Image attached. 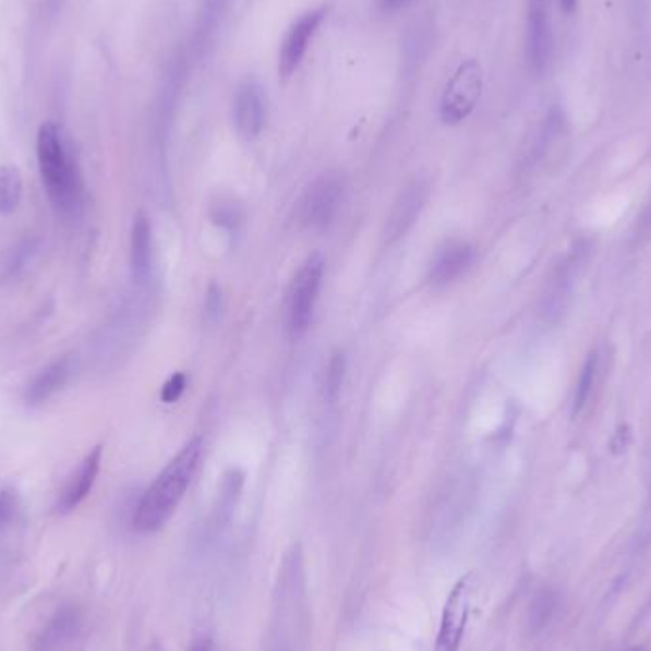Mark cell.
<instances>
[{"mask_svg": "<svg viewBox=\"0 0 651 651\" xmlns=\"http://www.w3.org/2000/svg\"><path fill=\"white\" fill-rule=\"evenodd\" d=\"M596 364H599L596 352H591L589 359L584 362L583 370H581L579 382H577L576 397H574V415H579L584 405H587V400H589L592 383H594V374H596Z\"/></svg>", "mask_w": 651, "mask_h": 651, "instance_id": "ffe728a7", "label": "cell"}, {"mask_svg": "<svg viewBox=\"0 0 651 651\" xmlns=\"http://www.w3.org/2000/svg\"><path fill=\"white\" fill-rule=\"evenodd\" d=\"M560 7L566 14H571L577 7V0H560Z\"/></svg>", "mask_w": 651, "mask_h": 651, "instance_id": "484cf974", "label": "cell"}, {"mask_svg": "<svg viewBox=\"0 0 651 651\" xmlns=\"http://www.w3.org/2000/svg\"><path fill=\"white\" fill-rule=\"evenodd\" d=\"M323 278L324 257L321 254L309 255L292 278L288 290V326L293 336H301L313 323Z\"/></svg>", "mask_w": 651, "mask_h": 651, "instance_id": "5b68a950", "label": "cell"}, {"mask_svg": "<svg viewBox=\"0 0 651 651\" xmlns=\"http://www.w3.org/2000/svg\"><path fill=\"white\" fill-rule=\"evenodd\" d=\"M212 217H214V221H216L217 225H221V227L237 229L240 212L237 210L234 204H219V206H216L214 212H212Z\"/></svg>", "mask_w": 651, "mask_h": 651, "instance_id": "603a6c76", "label": "cell"}, {"mask_svg": "<svg viewBox=\"0 0 651 651\" xmlns=\"http://www.w3.org/2000/svg\"><path fill=\"white\" fill-rule=\"evenodd\" d=\"M275 610L267 651H298L305 627V571L300 545L286 554L275 589Z\"/></svg>", "mask_w": 651, "mask_h": 651, "instance_id": "3957f363", "label": "cell"}, {"mask_svg": "<svg viewBox=\"0 0 651 651\" xmlns=\"http://www.w3.org/2000/svg\"><path fill=\"white\" fill-rule=\"evenodd\" d=\"M193 651H214V644H212L210 638H201V640H196L195 646H193Z\"/></svg>", "mask_w": 651, "mask_h": 651, "instance_id": "d4e9b609", "label": "cell"}, {"mask_svg": "<svg viewBox=\"0 0 651 651\" xmlns=\"http://www.w3.org/2000/svg\"><path fill=\"white\" fill-rule=\"evenodd\" d=\"M185 387H188V377H185V374H173L172 377L165 383L162 393H160L162 402H166V405L178 402L181 395L185 393Z\"/></svg>", "mask_w": 651, "mask_h": 651, "instance_id": "7402d4cb", "label": "cell"}, {"mask_svg": "<svg viewBox=\"0 0 651 651\" xmlns=\"http://www.w3.org/2000/svg\"><path fill=\"white\" fill-rule=\"evenodd\" d=\"M474 262V248L461 240H449L448 244L436 252L431 269H429V282L434 288L454 285L457 278L463 277L467 270L471 269Z\"/></svg>", "mask_w": 651, "mask_h": 651, "instance_id": "7c38bea8", "label": "cell"}, {"mask_svg": "<svg viewBox=\"0 0 651 651\" xmlns=\"http://www.w3.org/2000/svg\"><path fill=\"white\" fill-rule=\"evenodd\" d=\"M427 181L413 180L410 185H406L405 191L398 195L397 201L393 204L387 221H385L383 239L387 244H395L408 234L415 221L420 219L421 212L427 204Z\"/></svg>", "mask_w": 651, "mask_h": 651, "instance_id": "30bf717a", "label": "cell"}, {"mask_svg": "<svg viewBox=\"0 0 651 651\" xmlns=\"http://www.w3.org/2000/svg\"><path fill=\"white\" fill-rule=\"evenodd\" d=\"M484 88L482 68L477 60H465L456 73L449 76L441 98V120L448 126H457L479 106Z\"/></svg>", "mask_w": 651, "mask_h": 651, "instance_id": "277c9868", "label": "cell"}, {"mask_svg": "<svg viewBox=\"0 0 651 651\" xmlns=\"http://www.w3.org/2000/svg\"><path fill=\"white\" fill-rule=\"evenodd\" d=\"M37 160L53 210L63 219H76L84 208L83 176L58 124L46 122L38 130Z\"/></svg>", "mask_w": 651, "mask_h": 651, "instance_id": "6da1fadb", "label": "cell"}, {"mask_svg": "<svg viewBox=\"0 0 651 651\" xmlns=\"http://www.w3.org/2000/svg\"><path fill=\"white\" fill-rule=\"evenodd\" d=\"M101 456H104V448L96 446L88 456L84 457L83 463L76 467V471L71 474V479L68 480V484L63 487L60 499H58V510L60 513H63V515L71 513L88 497L92 487L98 480L99 469H101Z\"/></svg>", "mask_w": 651, "mask_h": 651, "instance_id": "5bb4252c", "label": "cell"}, {"mask_svg": "<svg viewBox=\"0 0 651 651\" xmlns=\"http://www.w3.org/2000/svg\"><path fill=\"white\" fill-rule=\"evenodd\" d=\"M408 2H410V0H379V7H382L385 12H395L398 8L408 4Z\"/></svg>", "mask_w": 651, "mask_h": 651, "instance_id": "cb8c5ba5", "label": "cell"}, {"mask_svg": "<svg viewBox=\"0 0 651 651\" xmlns=\"http://www.w3.org/2000/svg\"><path fill=\"white\" fill-rule=\"evenodd\" d=\"M242 484H244V474L240 471H229L224 477L221 487H219V497H217L216 507L212 513V526L214 530L219 532L231 518L232 510L237 507L240 492H242Z\"/></svg>", "mask_w": 651, "mask_h": 651, "instance_id": "e0dca14e", "label": "cell"}, {"mask_svg": "<svg viewBox=\"0 0 651 651\" xmlns=\"http://www.w3.org/2000/svg\"><path fill=\"white\" fill-rule=\"evenodd\" d=\"M221 311H224V293H221V288L216 282H212L208 290H206V298H204V318H206V323L216 324L219 316H221Z\"/></svg>", "mask_w": 651, "mask_h": 651, "instance_id": "44dd1931", "label": "cell"}, {"mask_svg": "<svg viewBox=\"0 0 651 651\" xmlns=\"http://www.w3.org/2000/svg\"><path fill=\"white\" fill-rule=\"evenodd\" d=\"M469 602H471V576H465L454 584L448 599L444 602L434 651H459L467 619H469Z\"/></svg>", "mask_w": 651, "mask_h": 651, "instance_id": "ba28073f", "label": "cell"}, {"mask_svg": "<svg viewBox=\"0 0 651 651\" xmlns=\"http://www.w3.org/2000/svg\"><path fill=\"white\" fill-rule=\"evenodd\" d=\"M83 627V615L76 606H63L48 619L37 640L35 651H65L75 642Z\"/></svg>", "mask_w": 651, "mask_h": 651, "instance_id": "4fadbf2b", "label": "cell"}, {"mask_svg": "<svg viewBox=\"0 0 651 651\" xmlns=\"http://www.w3.org/2000/svg\"><path fill=\"white\" fill-rule=\"evenodd\" d=\"M345 196V180L339 173H324L313 181L298 203V221L308 229L323 231L341 208Z\"/></svg>", "mask_w": 651, "mask_h": 651, "instance_id": "8992f818", "label": "cell"}, {"mask_svg": "<svg viewBox=\"0 0 651 651\" xmlns=\"http://www.w3.org/2000/svg\"><path fill=\"white\" fill-rule=\"evenodd\" d=\"M60 2L61 0H48V7L52 8V10H58Z\"/></svg>", "mask_w": 651, "mask_h": 651, "instance_id": "4316f807", "label": "cell"}, {"mask_svg": "<svg viewBox=\"0 0 651 651\" xmlns=\"http://www.w3.org/2000/svg\"><path fill=\"white\" fill-rule=\"evenodd\" d=\"M553 53L551 0H528V60L530 68L545 73Z\"/></svg>", "mask_w": 651, "mask_h": 651, "instance_id": "8fae6325", "label": "cell"}, {"mask_svg": "<svg viewBox=\"0 0 651 651\" xmlns=\"http://www.w3.org/2000/svg\"><path fill=\"white\" fill-rule=\"evenodd\" d=\"M345 372H347V359L343 351H336L329 359L326 375H324V390L329 402H336L341 387H343Z\"/></svg>", "mask_w": 651, "mask_h": 651, "instance_id": "d6986e66", "label": "cell"}, {"mask_svg": "<svg viewBox=\"0 0 651 651\" xmlns=\"http://www.w3.org/2000/svg\"><path fill=\"white\" fill-rule=\"evenodd\" d=\"M267 120V99L262 84L246 79L239 84L232 99V122L242 140H255L262 134Z\"/></svg>", "mask_w": 651, "mask_h": 651, "instance_id": "9c48e42d", "label": "cell"}, {"mask_svg": "<svg viewBox=\"0 0 651 651\" xmlns=\"http://www.w3.org/2000/svg\"><path fill=\"white\" fill-rule=\"evenodd\" d=\"M73 372V359L71 357H60L52 360L48 366L43 367L29 387L25 389V402L29 406L45 405L53 395H58L65 385Z\"/></svg>", "mask_w": 651, "mask_h": 651, "instance_id": "9a60e30c", "label": "cell"}, {"mask_svg": "<svg viewBox=\"0 0 651 651\" xmlns=\"http://www.w3.org/2000/svg\"><path fill=\"white\" fill-rule=\"evenodd\" d=\"M331 4H321V7L309 10L301 14L296 22L286 31L280 52H278V73L282 81H288L290 76L300 69L301 61L308 53L309 45L316 35L318 27L323 25L324 20L328 17Z\"/></svg>", "mask_w": 651, "mask_h": 651, "instance_id": "52a82bcc", "label": "cell"}, {"mask_svg": "<svg viewBox=\"0 0 651 651\" xmlns=\"http://www.w3.org/2000/svg\"><path fill=\"white\" fill-rule=\"evenodd\" d=\"M22 198V173L14 166H2L0 168V216L14 214Z\"/></svg>", "mask_w": 651, "mask_h": 651, "instance_id": "ac0fdd59", "label": "cell"}, {"mask_svg": "<svg viewBox=\"0 0 651 651\" xmlns=\"http://www.w3.org/2000/svg\"><path fill=\"white\" fill-rule=\"evenodd\" d=\"M201 456L203 442L201 438H193L147 487L135 509L134 525L140 532H157L170 520L195 477Z\"/></svg>", "mask_w": 651, "mask_h": 651, "instance_id": "7a4b0ae2", "label": "cell"}, {"mask_svg": "<svg viewBox=\"0 0 651 651\" xmlns=\"http://www.w3.org/2000/svg\"><path fill=\"white\" fill-rule=\"evenodd\" d=\"M632 651H644V650H642V648H638V650H632Z\"/></svg>", "mask_w": 651, "mask_h": 651, "instance_id": "83f0119b", "label": "cell"}, {"mask_svg": "<svg viewBox=\"0 0 651 651\" xmlns=\"http://www.w3.org/2000/svg\"><path fill=\"white\" fill-rule=\"evenodd\" d=\"M130 263H132V277L137 285H145L153 273V229H150L149 217L140 212L132 225V250H130Z\"/></svg>", "mask_w": 651, "mask_h": 651, "instance_id": "2e32d148", "label": "cell"}]
</instances>
